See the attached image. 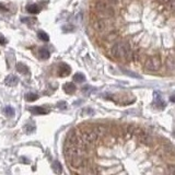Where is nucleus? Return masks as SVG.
<instances>
[{"label": "nucleus", "instance_id": "obj_1", "mask_svg": "<svg viewBox=\"0 0 175 175\" xmlns=\"http://www.w3.org/2000/svg\"><path fill=\"white\" fill-rule=\"evenodd\" d=\"M111 55L115 59L129 61L133 58V51L127 42H117L111 48Z\"/></svg>", "mask_w": 175, "mask_h": 175}, {"label": "nucleus", "instance_id": "obj_2", "mask_svg": "<svg viewBox=\"0 0 175 175\" xmlns=\"http://www.w3.org/2000/svg\"><path fill=\"white\" fill-rule=\"evenodd\" d=\"M68 162H69L71 168H76V169H86V168H88L90 165L88 158L82 156H71V158L68 159Z\"/></svg>", "mask_w": 175, "mask_h": 175}, {"label": "nucleus", "instance_id": "obj_3", "mask_svg": "<svg viewBox=\"0 0 175 175\" xmlns=\"http://www.w3.org/2000/svg\"><path fill=\"white\" fill-rule=\"evenodd\" d=\"M95 11L100 14H102L104 16H113L115 14L114 9L112 8L108 3L104 2V1H99V2L95 3Z\"/></svg>", "mask_w": 175, "mask_h": 175}, {"label": "nucleus", "instance_id": "obj_4", "mask_svg": "<svg viewBox=\"0 0 175 175\" xmlns=\"http://www.w3.org/2000/svg\"><path fill=\"white\" fill-rule=\"evenodd\" d=\"M162 66V61H161V58L159 56H152V57H150L148 60L146 61V65H144V67H146V70L148 71H158L160 70Z\"/></svg>", "mask_w": 175, "mask_h": 175}, {"label": "nucleus", "instance_id": "obj_5", "mask_svg": "<svg viewBox=\"0 0 175 175\" xmlns=\"http://www.w3.org/2000/svg\"><path fill=\"white\" fill-rule=\"evenodd\" d=\"M93 28L99 33H103V32H106L108 30V24L105 20H98V21L94 22Z\"/></svg>", "mask_w": 175, "mask_h": 175}, {"label": "nucleus", "instance_id": "obj_6", "mask_svg": "<svg viewBox=\"0 0 175 175\" xmlns=\"http://www.w3.org/2000/svg\"><path fill=\"white\" fill-rule=\"evenodd\" d=\"M93 130H94V133H95L99 137H102V136H104L106 133H107V127L105 126V125H96V126H94V128H93Z\"/></svg>", "mask_w": 175, "mask_h": 175}, {"label": "nucleus", "instance_id": "obj_7", "mask_svg": "<svg viewBox=\"0 0 175 175\" xmlns=\"http://www.w3.org/2000/svg\"><path fill=\"white\" fill-rule=\"evenodd\" d=\"M4 82H6L7 86H14L16 83L19 82V79H18V77H16L14 74H9V76L7 77L6 80H4Z\"/></svg>", "mask_w": 175, "mask_h": 175}, {"label": "nucleus", "instance_id": "obj_8", "mask_svg": "<svg viewBox=\"0 0 175 175\" xmlns=\"http://www.w3.org/2000/svg\"><path fill=\"white\" fill-rule=\"evenodd\" d=\"M70 72H71V69H70L69 66H68V65H66V64L61 65L60 67H59V70H58V73H59V76H60V77L68 76Z\"/></svg>", "mask_w": 175, "mask_h": 175}, {"label": "nucleus", "instance_id": "obj_9", "mask_svg": "<svg viewBox=\"0 0 175 175\" xmlns=\"http://www.w3.org/2000/svg\"><path fill=\"white\" fill-rule=\"evenodd\" d=\"M30 111H31V113L34 115H45L47 114L48 111L46 109V108L44 107H39V106H34V107H31L30 108Z\"/></svg>", "mask_w": 175, "mask_h": 175}, {"label": "nucleus", "instance_id": "obj_10", "mask_svg": "<svg viewBox=\"0 0 175 175\" xmlns=\"http://www.w3.org/2000/svg\"><path fill=\"white\" fill-rule=\"evenodd\" d=\"M51 169H53V171H54L55 174L60 175L61 173H63V166H61V164H60L59 161H54L53 164H51Z\"/></svg>", "mask_w": 175, "mask_h": 175}, {"label": "nucleus", "instance_id": "obj_11", "mask_svg": "<svg viewBox=\"0 0 175 175\" xmlns=\"http://www.w3.org/2000/svg\"><path fill=\"white\" fill-rule=\"evenodd\" d=\"M64 90H65V92L68 93V94H72V93L76 91V86L71 82H68L64 86Z\"/></svg>", "mask_w": 175, "mask_h": 175}, {"label": "nucleus", "instance_id": "obj_12", "mask_svg": "<svg viewBox=\"0 0 175 175\" xmlns=\"http://www.w3.org/2000/svg\"><path fill=\"white\" fill-rule=\"evenodd\" d=\"M49 56H51V53H49L48 49H46V48H41V49H39V58H41V59L46 60V59L49 58Z\"/></svg>", "mask_w": 175, "mask_h": 175}, {"label": "nucleus", "instance_id": "obj_13", "mask_svg": "<svg viewBox=\"0 0 175 175\" xmlns=\"http://www.w3.org/2000/svg\"><path fill=\"white\" fill-rule=\"evenodd\" d=\"M16 70H18L20 73H23V74H28V73H29V68L26 67L24 64H21V63L16 64Z\"/></svg>", "mask_w": 175, "mask_h": 175}, {"label": "nucleus", "instance_id": "obj_14", "mask_svg": "<svg viewBox=\"0 0 175 175\" xmlns=\"http://www.w3.org/2000/svg\"><path fill=\"white\" fill-rule=\"evenodd\" d=\"M26 10L29 13H32V14H36V13L39 12V7L37 4H30V6L26 7Z\"/></svg>", "mask_w": 175, "mask_h": 175}, {"label": "nucleus", "instance_id": "obj_15", "mask_svg": "<svg viewBox=\"0 0 175 175\" xmlns=\"http://www.w3.org/2000/svg\"><path fill=\"white\" fill-rule=\"evenodd\" d=\"M166 67L170 70H175V58L168 57L166 58Z\"/></svg>", "mask_w": 175, "mask_h": 175}, {"label": "nucleus", "instance_id": "obj_16", "mask_svg": "<svg viewBox=\"0 0 175 175\" xmlns=\"http://www.w3.org/2000/svg\"><path fill=\"white\" fill-rule=\"evenodd\" d=\"M3 113H4L7 117H13L14 116V109L11 106H6L3 108Z\"/></svg>", "mask_w": 175, "mask_h": 175}, {"label": "nucleus", "instance_id": "obj_17", "mask_svg": "<svg viewBox=\"0 0 175 175\" xmlns=\"http://www.w3.org/2000/svg\"><path fill=\"white\" fill-rule=\"evenodd\" d=\"M38 99V95L37 94H35V93H26L25 94V100L26 101H29V102H34V101H36V100Z\"/></svg>", "mask_w": 175, "mask_h": 175}, {"label": "nucleus", "instance_id": "obj_18", "mask_svg": "<svg viewBox=\"0 0 175 175\" xmlns=\"http://www.w3.org/2000/svg\"><path fill=\"white\" fill-rule=\"evenodd\" d=\"M73 80H74L77 83H81V82H84L86 77L83 76L82 73H76V74L73 76Z\"/></svg>", "mask_w": 175, "mask_h": 175}, {"label": "nucleus", "instance_id": "obj_19", "mask_svg": "<svg viewBox=\"0 0 175 175\" xmlns=\"http://www.w3.org/2000/svg\"><path fill=\"white\" fill-rule=\"evenodd\" d=\"M38 38L41 39V41H43V42H48L49 41V36H48L47 34L45 32H43V31H39L38 32Z\"/></svg>", "mask_w": 175, "mask_h": 175}, {"label": "nucleus", "instance_id": "obj_20", "mask_svg": "<svg viewBox=\"0 0 175 175\" xmlns=\"http://www.w3.org/2000/svg\"><path fill=\"white\" fill-rule=\"evenodd\" d=\"M24 130L26 131V134H31V133H34L35 131V126L32 124H28L25 125V127H24Z\"/></svg>", "mask_w": 175, "mask_h": 175}, {"label": "nucleus", "instance_id": "obj_21", "mask_svg": "<svg viewBox=\"0 0 175 175\" xmlns=\"http://www.w3.org/2000/svg\"><path fill=\"white\" fill-rule=\"evenodd\" d=\"M166 173L168 175H175V164H170L166 168Z\"/></svg>", "mask_w": 175, "mask_h": 175}, {"label": "nucleus", "instance_id": "obj_22", "mask_svg": "<svg viewBox=\"0 0 175 175\" xmlns=\"http://www.w3.org/2000/svg\"><path fill=\"white\" fill-rule=\"evenodd\" d=\"M117 36H118V34L117 33H114V32H111L109 34L107 35V41H114V39H116L117 38Z\"/></svg>", "mask_w": 175, "mask_h": 175}, {"label": "nucleus", "instance_id": "obj_23", "mask_svg": "<svg viewBox=\"0 0 175 175\" xmlns=\"http://www.w3.org/2000/svg\"><path fill=\"white\" fill-rule=\"evenodd\" d=\"M168 7H169L171 10L175 11V0H172V1H171L170 3H168Z\"/></svg>", "mask_w": 175, "mask_h": 175}, {"label": "nucleus", "instance_id": "obj_24", "mask_svg": "<svg viewBox=\"0 0 175 175\" xmlns=\"http://www.w3.org/2000/svg\"><path fill=\"white\" fill-rule=\"evenodd\" d=\"M57 107L58 108H61V109H64V108L67 107V104H66L65 102H60V103H58V104H57Z\"/></svg>", "mask_w": 175, "mask_h": 175}, {"label": "nucleus", "instance_id": "obj_25", "mask_svg": "<svg viewBox=\"0 0 175 175\" xmlns=\"http://www.w3.org/2000/svg\"><path fill=\"white\" fill-rule=\"evenodd\" d=\"M6 43H7L6 38H4V37L2 36V35L0 34V44H1V45H4Z\"/></svg>", "mask_w": 175, "mask_h": 175}, {"label": "nucleus", "instance_id": "obj_26", "mask_svg": "<svg viewBox=\"0 0 175 175\" xmlns=\"http://www.w3.org/2000/svg\"><path fill=\"white\" fill-rule=\"evenodd\" d=\"M172 1V0H159V2L163 3V4H168V3H170Z\"/></svg>", "mask_w": 175, "mask_h": 175}, {"label": "nucleus", "instance_id": "obj_27", "mask_svg": "<svg viewBox=\"0 0 175 175\" xmlns=\"http://www.w3.org/2000/svg\"><path fill=\"white\" fill-rule=\"evenodd\" d=\"M170 101H171V102H173V103H175V95L171 96V98H170Z\"/></svg>", "mask_w": 175, "mask_h": 175}, {"label": "nucleus", "instance_id": "obj_28", "mask_svg": "<svg viewBox=\"0 0 175 175\" xmlns=\"http://www.w3.org/2000/svg\"><path fill=\"white\" fill-rule=\"evenodd\" d=\"M0 10H7V7H3V4H0Z\"/></svg>", "mask_w": 175, "mask_h": 175}]
</instances>
